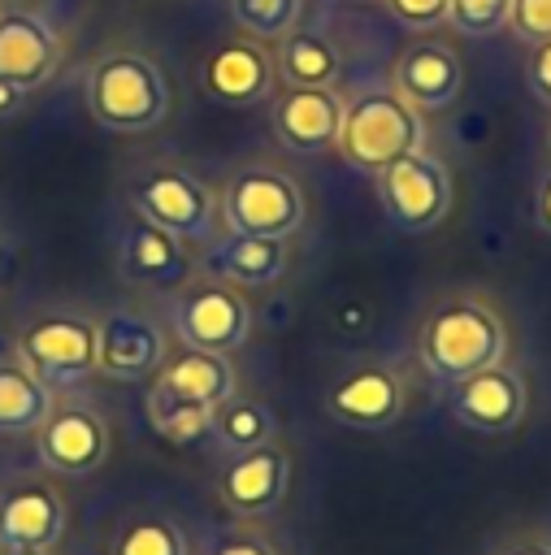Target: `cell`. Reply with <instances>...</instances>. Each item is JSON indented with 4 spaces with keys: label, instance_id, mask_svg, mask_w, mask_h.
I'll return each mask as SVG.
<instances>
[{
    "label": "cell",
    "instance_id": "15",
    "mask_svg": "<svg viewBox=\"0 0 551 555\" xmlns=\"http://www.w3.org/2000/svg\"><path fill=\"white\" fill-rule=\"evenodd\" d=\"M291 486V460L278 442L230 455L221 473V499L234 516H273Z\"/></svg>",
    "mask_w": 551,
    "mask_h": 555
},
{
    "label": "cell",
    "instance_id": "2",
    "mask_svg": "<svg viewBox=\"0 0 551 555\" xmlns=\"http://www.w3.org/2000/svg\"><path fill=\"white\" fill-rule=\"evenodd\" d=\"M87 113L104 130H152L169 113V82L139 52H108L87 69Z\"/></svg>",
    "mask_w": 551,
    "mask_h": 555
},
{
    "label": "cell",
    "instance_id": "5",
    "mask_svg": "<svg viewBox=\"0 0 551 555\" xmlns=\"http://www.w3.org/2000/svg\"><path fill=\"white\" fill-rule=\"evenodd\" d=\"M17 360L48 390H74L95 373V321L78 312L35 317L17 334Z\"/></svg>",
    "mask_w": 551,
    "mask_h": 555
},
{
    "label": "cell",
    "instance_id": "11",
    "mask_svg": "<svg viewBox=\"0 0 551 555\" xmlns=\"http://www.w3.org/2000/svg\"><path fill=\"white\" fill-rule=\"evenodd\" d=\"M35 442H39V460L52 473L82 477V473H95L104 464L108 425L91 408H52L43 416V425L35 429Z\"/></svg>",
    "mask_w": 551,
    "mask_h": 555
},
{
    "label": "cell",
    "instance_id": "21",
    "mask_svg": "<svg viewBox=\"0 0 551 555\" xmlns=\"http://www.w3.org/2000/svg\"><path fill=\"white\" fill-rule=\"evenodd\" d=\"M204 264L217 278L243 282V286H269L286 269V238H260V234H226L208 243Z\"/></svg>",
    "mask_w": 551,
    "mask_h": 555
},
{
    "label": "cell",
    "instance_id": "19",
    "mask_svg": "<svg viewBox=\"0 0 551 555\" xmlns=\"http://www.w3.org/2000/svg\"><path fill=\"white\" fill-rule=\"evenodd\" d=\"M269 87H273V61L256 39H230L204 65V91L217 104L247 108V104H260Z\"/></svg>",
    "mask_w": 551,
    "mask_h": 555
},
{
    "label": "cell",
    "instance_id": "3",
    "mask_svg": "<svg viewBox=\"0 0 551 555\" xmlns=\"http://www.w3.org/2000/svg\"><path fill=\"white\" fill-rule=\"evenodd\" d=\"M334 147L351 169L377 178L386 165L421 147V113L395 91H360L356 100H343V126Z\"/></svg>",
    "mask_w": 551,
    "mask_h": 555
},
{
    "label": "cell",
    "instance_id": "22",
    "mask_svg": "<svg viewBox=\"0 0 551 555\" xmlns=\"http://www.w3.org/2000/svg\"><path fill=\"white\" fill-rule=\"evenodd\" d=\"M52 412V390L22 364H0V434H30Z\"/></svg>",
    "mask_w": 551,
    "mask_h": 555
},
{
    "label": "cell",
    "instance_id": "9",
    "mask_svg": "<svg viewBox=\"0 0 551 555\" xmlns=\"http://www.w3.org/2000/svg\"><path fill=\"white\" fill-rule=\"evenodd\" d=\"M65 533V499L56 486L26 477L0 490V551H52Z\"/></svg>",
    "mask_w": 551,
    "mask_h": 555
},
{
    "label": "cell",
    "instance_id": "10",
    "mask_svg": "<svg viewBox=\"0 0 551 555\" xmlns=\"http://www.w3.org/2000/svg\"><path fill=\"white\" fill-rule=\"evenodd\" d=\"M525 377L508 364H490L451 390V412L473 434H508L525 416Z\"/></svg>",
    "mask_w": 551,
    "mask_h": 555
},
{
    "label": "cell",
    "instance_id": "4",
    "mask_svg": "<svg viewBox=\"0 0 551 555\" xmlns=\"http://www.w3.org/2000/svg\"><path fill=\"white\" fill-rule=\"evenodd\" d=\"M304 191L291 173L273 165H247L226 182L221 217L234 234H260V238H291L304 225Z\"/></svg>",
    "mask_w": 551,
    "mask_h": 555
},
{
    "label": "cell",
    "instance_id": "18",
    "mask_svg": "<svg viewBox=\"0 0 551 555\" xmlns=\"http://www.w3.org/2000/svg\"><path fill=\"white\" fill-rule=\"evenodd\" d=\"M338 126H343V100L334 95V87H291L273 108V130L282 147L304 156L334 147Z\"/></svg>",
    "mask_w": 551,
    "mask_h": 555
},
{
    "label": "cell",
    "instance_id": "25",
    "mask_svg": "<svg viewBox=\"0 0 551 555\" xmlns=\"http://www.w3.org/2000/svg\"><path fill=\"white\" fill-rule=\"evenodd\" d=\"M108 555H191L187 533L169 516H130L117 533Z\"/></svg>",
    "mask_w": 551,
    "mask_h": 555
},
{
    "label": "cell",
    "instance_id": "37",
    "mask_svg": "<svg viewBox=\"0 0 551 555\" xmlns=\"http://www.w3.org/2000/svg\"><path fill=\"white\" fill-rule=\"evenodd\" d=\"M4 555H52V551H4Z\"/></svg>",
    "mask_w": 551,
    "mask_h": 555
},
{
    "label": "cell",
    "instance_id": "17",
    "mask_svg": "<svg viewBox=\"0 0 551 555\" xmlns=\"http://www.w3.org/2000/svg\"><path fill=\"white\" fill-rule=\"evenodd\" d=\"M325 408L351 429H386L403 416V382L386 364H360L325 395Z\"/></svg>",
    "mask_w": 551,
    "mask_h": 555
},
{
    "label": "cell",
    "instance_id": "33",
    "mask_svg": "<svg viewBox=\"0 0 551 555\" xmlns=\"http://www.w3.org/2000/svg\"><path fill=\"white\" fill-rule=\"evenodd\" d=\"M22 95H26L22 87H13V82H4V78H0V121H4V117H13V113L22 108Z\"/></svg>",
    "mask_w": 551,
    "mask_h": 555
},
{
    "label": "cell",
    "instance_id": "29",
    "mask_svg": "<svg viewBox=\"0 0 551 555\" xmlns=\"http://www.w3.org/2000/svg\"><path fill=\"white\" fill-rule=\"evenodd\" d=\"M508 26H512V35H521L525 43L551 39V0H512Z\"/></svg>",
    "mask_w": 551,
    "mask_h": 555
},
{
    "label": "cell",
    "instance_id": "30",
    "mask_svg": "<svg viewBox=\"0 0 551 555\" xmlns=\"http://www.w3.org/2000/svg\"><path fill=\"white\" fill-rule=\"evenodd\" d=\"M204 555H278V551L252 529H213L204 538Z\"/></svg>",
    "mask_w": 551,
    "mask_h": 555
},
{
    "label": "cell",
    "instance_id": "32",
    "mask_svg": "<svg viewBox=\"0 0 551 555\" xmlns=\"http://www.w3.org/2000/svg\"><path fill=\"white\" fill-rule=\"evenodd\" d=\"M525 78H529V91H534L542 104H551V39H542V43H529Z\"/></svg>",
    "mask_w": 551,
    "mask_h": 555
},
{
    "label": "cell",
    "instance_id": "34",
    "mask_svg": "<svg viewBox=\"0 0 551 555\" xmlns=\"http://www.w3.org/2000/svg\"><path fill=\"white\" fill-rule=\"evenodd\" d=\"M538 225L551 234V173H547L542 186H538Z\"/></svg>",
    "mask_w": 551,
    "mask_h": 555
},
{
    "label": "cell",
    "instance_id": "16",
    "mask_svg": "<svg viewBox=\"0 0 551 555\" xmlns=\"http://www.w3.org/2000/svg\"><path fill=\"white\" fill-rule=\"evenodd\" d=\"M399 100H408L417 113H443L456 104V95L464 91V69H460V56L447 48V43H434V39H421L412 43L399 61H395V87H390Z\"/></svg>",
    "mask_w": 551,
    "mask_h": 555
},
{
    "label": "cell",
    "instance_id": "13",
    "mask_svg": "<svg viewBox=\"0 0 551 555\" xmlns=\"http://www.w3.org/2000/svg\"><path fill=\"white\" fill-rule=\"evenodd\" d=\"M121 278L152 286V291H182L191 278V251L178 234L152 225L148 217H130L126 234H121V251H117Z\"/></svg>",
    "mask_w": 551,
    "mask_h": 555
},
{
    "label": "cell",
    "instance_id": "12",
    "mask_svg": "<svg viewBox=\"0 0 551 555\" xmlns=\"http://www.w3.org/2000/svg\"><path fill=\"white\" fill-rule=\"evenodd\" d=\"M61 69V35L26 9H0V78L30 91Z\"/></svg>",
    "mask_w": 551,
    "mask_h": 555
},
{
    "label": "cell",
    "instance_id": "36",
    "mask_svg": "<svg viewBox=\"0 0 551 555\" xmlns=\"http://www.w3.org/2000/svg\"><path fill=\"white\" fill-rule=\"evenodd\" d=\"M503 555H551V542H516Z\"/></svg>",
    "mask_w": 551,
    "mask_h": 555
},
{
    "label": "cell",
    "instance_id": "31",
    "mask_svg": "<svg viewBox=\"0 0 551 555\" xmlns=\"http://www.w3.org/2000/svg\"><path fill=\"white\" fill-rule=\"evenodd\" d=\"M390 17H399L412 30H430L438 22H447V0H386Z\"/></svg>",
    "mask_w": 551,
    "mask_h": 555
},
{
    "label": "cell",
    "instance_id": "14",
    "mask_svg": "<svg viewBox=\"0 0 551 555\" xmlns=\"http://www.w3.org/2000/svg\"><path fill=\"white\" fill-rule=\"evenodd\" d=\"M165 356H169V347H165L161 330L139 312H108L95 325V369L108 377H121V382L156 377Z\"/></svg>",
    "mask_w": 551,
    "mask_h": 555
},
{
    "label": "cell",
    "instance_id": "1",
    "mask_svg": "<svg viewBox=\"0 0 551 555\" xmlns=\"http://www.w3.org/2000/svg\"><path fill=\"white\" fill-rule=\"evenodd\" d=\"M503 356H508V325L490 304L473 295L434 308L421 330V364L434 382L447 386L490 364H503Z\"/></svg>",
    "mask_w": 551,
    "mask_h": 555
},
{
    "label": "cell",
    "instance_id": "8",
    "mask_svg": "<svg viewBox=\"0 0 551 555\" xmlns=\"http://www.w3.org/2000/svg\"><path fill=\"white\" fill-rule=\"evenodd\" d=\"M174 330H178L182 347L230 356L252 334V308L230 282H191L178 291Z\"/></svg>",
    "mask_w": 551,
    "mask_h": 555
},
{
    "label": "cell",
    "instance_id": "28",
    "mask_svg": "<svg viewBox=\"0 0 551 555\" xmlns=\"http://www.w3.org/2000/svg\"><path fill=\"white\" fill-rule=\"evenodd\" d=\"M508 13H512V0H447V22L473 39L499 35L508 26Z\"/></svg>",
    "mask_w": 551,
    "mask_h": 555
},
{
    "label": "cell",
    "instance_id": "23",
    "mask_svg": "<svg viewBox=\"0 0 551 555\" xmlns=\"http://www.w3.org/2000/svg\"><path fill=\"white\" fill-rule=\"evenodd\" d=\"M208 434L217 438V447L226 455H243V451H256V447L273 442V412L260 399H226L213 412Z\"/></svg>",
    "mask_w": 551,
    "mask_h": 555
},
{
    "label": "cell",
    "instance_id": "27",
    "mask_svg": "<svg viewBox=\"0 0 551 555\" xmlns=\"http://www.w3.org/2000/svg\"><path fill=\"white\" fill-rule=\"evenodd\" d=\"M230 13L247 35L265 43V39H286L295 30L304 0H230Z\"/></svg>",
    "mask_w": 551,
    "mask_h": 555
},
{
    "label": "cell",
    "instance_id": "24",
    "mask_svg": "<svg viewBox=\"0 0 551 555\" xmlns=\"http://www.w3.org/2000/svg\"><path fill=\"white\" fill-rule=\"evenodd\" d=\"M278 65H282V78L291 87H334L338 78V48L321 35H304V30H291L282 39V52H278Z\"/></svg>",
    "mask_w": 551,
    "mask_h": 555
},
{
    "label": "cell",
    "instance_id": "7",
    "mask_svg": "<svg viewBox=\"0 0 551 555\" xmlns=\"http://www.w3.org/2000/svg\"><path fill=\"white\" fill-rule=\"evenodd\" d=\"M130 199H134L139 217H148L152 225L178 234L182 243H213L217 238L221 204H217V195L200 178H191L182 169H152V173H143L134 182Z\"/></svg>",
    "mask_w": 551,
    "mask_h": 555
},
{
    "label": "cell",
    "instance_id": "26",
    "mask_svg": "<svg viewBox=\"0 0 551 555\" xmlns=\"http://www.w3.org/2000/svg\"><path fill=\"white\" fill-rule=\"evenodd\" d=\"M148 421L165 442H195V438L208 434L213 412L195 408V403H182V399H169L161 390H148Z\"/></svg>",
    "mask_w": 551,
    "mask_h": 555
},
{
    "label": "cell",
    "instance_id": "20",
    "mask_svg": "<svg viewBox=\"0 0 551 555\" xmlns=\"http://www.w3.org/2000/svg\"><path fill=\"white\" fill-rule=\"evenodd\" d=\"M152 390L217 412L226 399H234V369H230V360L217 356V351L182 347V351L165 356V364L156 369Z\"/></svg>",
    "mask_w": 551,
    "mask_h": 555
},
{
    "label": "cell",
    "instance_id": "35",
    "mask_svg": "<svg viewBox=\"0 0 551 555\" xmlns=\"http://www.w3.org/2000/svg\"><path fill=\"white\" fill-rule=\"evenodd\" d=\"M13 269H17V251H13V243H4V238H0V291L9 286Z\"/></svg>",
    "mask_w": 551,
    "mask_h": 555
},
{
    "label": "cell",
    "instance_id": "6",
    "mask_svg": "<svg viewBox=\"0 0 551 555\" xmlns=\"http://www.w3.org/2000/svg\"><path fill=\"white\" fill-rule=\"evenodd\" d=\"M377 199L395 230H434L451 208V173L438 156L417 147L377 173Z\"/></svg>",
    "mask_w": 551,
    "mask_h": 555
}]
</instances>
